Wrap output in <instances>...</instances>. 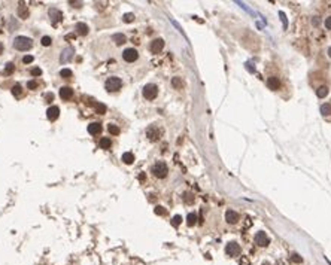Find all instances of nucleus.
I'll list each match as a JSON object with an SVG mask.
<instances>
[{
  "label": "nucleus",
  "instance_id": "nucleus-1",
  "mask_svg": "<svg viewBox=\"0 0 331 265\" xmlns=\"http://www.w3.org/2000/svg\"><path fill=\"white\" fill-rule=\"evenodd\" d=\"M32 46H33V40L30 37H26V36H18L14 40V48L18 51H27Z\"/></svg>",
  "mask_w": 331,
  "mask_h": 265
},
{
  "label": "nucleus",
  "instance_id": "nucleus-2",
  "mask_svg": "<svg viewBox=\"0 0 331 265\" xmlns=\"http://www.w3.org/2000/svg\"><path fill=\"white\" fill-rule=\"evenodd\" d=\"M151 171L154 173L155 177L164 179V177L167 176V173H169V167H167V164L164 163V161H157V163L152 165V170Z\"/></svg>",
  "mask_w": 331,
  "mask_h": 265
},
{
  "label": "nucleus",
  "instance_id": "nucleus-3",
  "mask_svg": "<svg viewBox=\"0 0 331 265\" xmlns=\"http://www.w3.org/2000/svg\"><path fill=\"white\" fill-rule=\"evenodd\" d=\"M121 86H122V81H121L119 77H117V76L108 77V81L104 82V88H106L109 93H115V91H118Z\"/></svg>",
  "mask_w": 331,
  "mask_h": 265
},
{
  "label": "nucleus",
  "instance_id": "nucleus-4",
  "mask_svg": "<svg viewBox=\"0 0 331 265\" xmlns=\"http://www.w3.org/2000/svg\"><path fill=\"white\" fill-rule=\"evenodd\" d=\"M158 94V86L155 84H148L143 86V97L146 100H154Z\"/></svg>",
  "mask_w": 331,
  "mask_h": 265
},
{
  "label": "nucleus",
  "instance_id": "nucleus-5",
  "mask_svg": "<svg viewBox=\"0 0 331 265\" xmlns=\"http://www.w3.org/2000/svg\"><path fill=\"white\" fill-rule=\"evenodd\" d=\"M146 137H148L151 142H157V140H160V137H161V130L158 128L157 125H149V127L146 128Z\"/></svg>",
  "mask_w": 331,
  "mask_h": 265
},
{
  "label": "nucleus",
  "instance_id": "nucleus-6",
  "mask_svg": "<svg viewBox=\"0 0 331 265\" xmlns=\"http://www.w3.org/2000/svg\"><path fill=\"white\" fill-rule=\"evenodd\" d=\"M122 58L127 63H133V61H136L139 58V52L134 48H127L125 51L122 52Z\"/></svg>",
  "mask_w": 331,
  "mask_h": 265
},
{
  "label": "nucleus",
  "instance_id": "nucleus-7",
  "mask_svg": "<svg viewBox=\"0 0 331 265\" xmlns=\"http://www.w3.org/2000/svg\"><path fill=\"white\" fill-rule=\"evenodd\" d=\"M48 14H49V18H51V21H52V24H54V26H55L57 23H60V21H63V18H64L63 12H61L60 9H57V8H49Z\"/></svg>",
  "mask_w": 331,
  "mask_h": 265
},
{
  "label": "nucleus",
  "instance_id": "nucleus-8",
  "mask_svg": "<svg viewBox=\"0 0 331 265\" xmlns=\"http://www.w3.org/2000/svg\"><path fill=\"white\" fill-rule=\"evenodd\" d=\"M240 252H242L240 246H239L237 243H234V241L228 243L227 247H225V253H227L228 256H237V255H240Z\"/></svg>",
  "mask_w": 331,
  "mask_h": 265
},
{
  "label": "nucleus",
  "instance_id": "nucleus-9",
  "mask_svg": "<svg viewBox=\"0 0 331 265\" xmlns=\"http://www.w3.org/2000/svg\"><path fill=\"white\" fill-rule=\"evenodd\" d=\"M255 243H257L258 246H261V247H265V246H269L270 238L267 237V234H265V232L260 231L257 235H255Z\"/></svg>",
  "mask_w": 331,
  "mask_h": 265
},
{
  "label": "nucleus",
  "instance_id": "nucleus-10",
  "mask_svg": "<svg viewBox=\"0 0 331 265\" xmlns=\"http://www.w3.org/2000/svg\"><path fill=\"white\" fill-rule=\"evenodd\" d=\"M73 54H75V49H73L72 46H69V48H66V49H63L61 55H60V61H61V63H69V61L72 60Z\"/></svg>",
  "mask_w": 331,
  "mask_h": 265
},
{
  "label": "nucleus",
  "instance_id": "nucleus-11",
  "mask_svg": "<svg viewBox=\"0 0 331 265\" xmlns=\"http://www.w3.org/2000/svg\"><path fill=\"white\" fill-rule=\"evenodd\" d=\"M151 52L152 54H160V52L163 51V48H164V40L163 39H155V40H152L151 42Z\"/></svg>",
  "mask_w": 331,
  "mask_h": 265
},
{
  "label": "nucleus",
  "instance_id": "nucleus-12",
  "mask_svg": "<svg viewBox=\"0 0 331 265\" xmlns=\"http://www.w3.org/2000/svg\"><path fill=\"white\" fill-rule=\"evenodd\" d=\"M60 97H61V100H70L73 97V89L70 86H61L60 88Z\"/></svg>",
  "mask_w": 331,
  "mask_h": 265
},
{
  "label": "nucleus",
  "instance_id": "nucleus-13",
  "mask_svg": "<svg viewBox=\"0 0 331 265\" xmlns=\"http://www.w3.org/2000/svg\"><path fill=\"white\" fill-rule=\"evenodd\" d=\"M60 116V109L57 106H51L48 110H46V118L49 121H57Z\"/></svg>",
  "mask_w": 331,
  "mask_h": 265
},
{
  "label": "nucleus",
  "instance_id": "nucleus-14",
  "mask_svg": "<svg viewBox=\"0 0 331 265\" xmlns=\"http://www.w3.org/2000/svg\"><path fill=\"white\" fill-rule=\"evenodd\" d=\"M267 85H269V88H270V89H273V91H276V89H279V88H280V85H282V82H280V79H279V77L273 76V77H270V79L267 81Z\"/></svg>",
  "mask_w": 331,
  "mask_h": 265
},
{
  "label": "nucleus",
  "instance_id": "nucleus-15",
  "mask_svg": "<svg viewBox=\"0 0 331 265\" xmlns=\"http://www.w3.org/2000/svg\"><path fill=\"white\" fill-rule=\"evenodd\" d=\"M225 221L228 223H237L239 221V214L234 210H227L225 212Z\"/></svg>",
  "mask_w": 331,
  "mask_h": 265
},
{
  "label": "nucleus",
  "instance_id": "nucleus-16",
  "mask_svg": "<svg viewBox=\"0 0 331 265\" xmlns=\"http://www.w3.org/2000/svg\"><path fill=\"white\" fill-rule=\"evenodd\" d=\"M75 30H76V33L79 36H87L88 31H90V28H88V26L85 23H78L76 26H75Z\"/></svg>",
  "mask_w": 331,
  "mask_h": 265
},
{
  "label": "nucleus",
  "instance_id": "nucleus-17",
  "mask_svg": "<svg viewBox=\"0 0 331 265\" xmlns=\"http://www.w3.org/2000/svg\"><path fill=\"white\" fill-rule=\"evenodd\" d=\"M88 133L90 134H100L102 133V124L100 122H93L88 125Z\"/></svg>",
  "mask_w": 331,
  "mask_h": 265
},
{
  "label": "nucleus",
  "instance_id": "nucleus-18",
  "mask_svg": "<svg viewBox=\"0 0 331 265\" xmlns=\"http://www.w3.org/2000/svg\"><path fill=\"white\" fill-rule=\"evenodd\" d=\"M112 40L117 43V45H122V43L127 42V37H125L122 33H117V34H113V36H112Z\"/></svg>",
  "mask_w": 331,
  "mask_h": 265
},
{
  "label": "nucleus",
  "instance_id": "nucleus-19",
  "mask_svg": "<svg viewBox=\"0 0 331 265\" xmlns=\"http://www.w3.org/2000/svg\"><path fill=\"white\" fill-rule=\"evenodd\" d=\"M18 17L21 18V19H26V18H28V9H27V6H24L23 3L18 6Z\"/></svg>",
  "mask_w": 331,
  "mask_h": 265
},
{
  "label": "nucleus",
  "instance_id": "nucleus-20",
  "mask_svg": "<svg viewBox=\"0 0 331 265\" xmlns=\"http://www.w3.org/2000/svg\"><path fill=\"white\" fill-rule=\"evenodd\" d=\"M122 163L125 164H133L134 163V155L131 154V152H125V154H122Z\"/></svg>",
  "mask_w": 331,
  "mask_h": 265
},
{
  "label": "nucleus",
  "instance_id": "nucleus-21",
  "mask_svg": "<svg viewBox=\"0 0 331 265\" xmlns=\"http://www.w3.org/2000/svg\"><path fill=\"white\" fill-rule=\"evenodd\" d=\"M110 146H112V142H110L109 137H102L100 139V147L102 149H109Z\"/></svg>",
  "mask_w": 331,
  "mask_h": 265
},
{
  "label": "nucleus",
  "instance_id": "nucleus-22",
  "mask_svg": "<svg viewBox=\"0 0 331 265\" xmlns=\"http://www.w3.org/2000/svg\"><path fill=\"white\" fill-rule=\"evenodd\" d=\"M172 85L175 86L176 89H182V88H184V82H182L180 77H173V79H172Z\"/></svg>",
  "mask_w": 331,
  "mask_h": 265
},
{
  "label": "nucleus",
  "instance_id": "nucleus-23",
  "mask_svg": "<svg viewBox=\"0 0 331 265\" xmlns=\"http://www.w3.org/2000/svg\"><path fill=\"white\" fill-rule=\"evenodd\" d=\"M108 131H109L110 134H113V136H118L119 133H121L119 127H117L115 124H109V125H108Z\"/></svg>",
  "mask_w": 331,
  "mask_h": 265
},
{
  "label": "nucleus",
  "instance_id": "nucleus-24",
  "mask_svg": "<svg viewBox=\"0 0 331 265\" xmlns=\"http://www.w3.org/2000/svg\"><path fill=\"white\" fill-rule=\"evenodd\" d=\"M316 95L319 97V98H324V97H327L328 95V88L327 86H321V88H318V91H316Z\"/></svg>",
  "mask_w": 331,
  "mask_h": 265
},
{
  "label": "nucleus",
  "instance_id": "nucleus-25",
  "mask_svg": "<svg viewBox=\"0 0 331 265\" xmlns=\"http://www.w3.org/2000/svg\"><path fill=\"white\" fill-rule=\"evenodd\" d=\"M195 222H197V214H195V213H189L187 216L188 226H193V225H195Z\"/></svg>",
  "mask_w": 331,
  "mask_h": 265
},
{
  "label": "nucleus",
  "instance_id": "nucleus-26",
  "mask_svg": "<svg viewBox=\"0 0 331 265\" xmlns=\"http://www.w3.org/2000/svg\"><path fill=\"white\" fill-rule=\"evenodd\" d=\"M94 109H95V112H97V113H100V115H104V113H106V106H104V104H102V103H97V104H94Z\"/></svg>",
  "mask_w": 331,
  "mask_h": 265
},
{
  "label": "nucleus",
  "instance_id": "nucleus-27",
  "mask_svg": "<svg viewBox=\"0 0 331 265\" xmlns=\"http://www.w3.org/2000/svg\"><path fill=\"white\" fill-rule=\"evenodd\" d=\"M321 113H322L324 116L330 115V113H331V104H328V103L322 104V106H321Z\"/></svg>",
  "mask_w": 331,
  "mask_h": 265
},
{
  "label": "nucleus",
  "instance_id": "nucleus-28",
  "mask_svg": "<svg viewBox=\"0 0 331 265\" xmlns=\"http://www.w3.org/2000/svg\"><path fill=\"white\" fill-rule=\"evenodd\" d=\"M72 75H73V73H72V70H70V68H63V70L60 72V76L64 77V79H70Z\"/></svg>",
  "mask_w": 331,
  "mask_h": 265
},
{
  "label": "nucleus",
  "instance_id": "nucleus-29",
  "mask_svg": "<svg viewBox=\"0 0 331 265\" xmlns=\"http://www.w3.org/2000/svg\"><path fill=\"white\" fill-rule=\"evenodd\" d=\"M12 94L15 95V97H21V94H23V88H21V85H14V88H12Z\"/></svg>",
  "mask_w": 331,
  "mask_h": 265
},
{
  "label": "nucleus",
  "instance_id": "nucleus-30",
  "mask_svg": "<svg viewBox=\"0 0 331 265\" xmlns=\"http://www.w3.org/2000/svg\"><path fill=\"white\" fill-rule=\"evenodd\" d=\"M14 70H15V66H14V64H12V63H8V64H6V67H5V75H12V73H14Z\"/></svg>",
  "mask_w": 331,
  "mask_h": 265
},
{
  "label": "nucleus",
  "instance_id": "nucleus-31",
  "mask_svg": "<svg viewBox=\"0 0 331 265\" xmlns=\"http://www.w3.org/2000/svg\"><path fill=\"white\" fill-rule=\"evenodd\" d=\"M154 212H155V214H158V216H164V214L167 213V210H166L164 207H161V205H157Z\"/></svg>",
  "mask_w": 331,
  "mask_h": 265
},
{
  "label": "nucleus",
  "instance_id": "nucleus-32",
  "mask_svg": "<svg viewBox=\"0 0 331 265\" xmlns=\"http://www.w3.org/2000/svg\"><path fill=\"white\" fill-rule=\"evenodd\" d=\"M279 17H280L282 24H283V28H288V19H286V17H285V14H283V12H279Z\"/></svg>",
  "mask_w": 331,
  "mask_h": 265
},
{
  "label": "nucleus",
  "instance_id": "nucleus-33",
  "mask_svg": "<svg viewBox=\"0 0 331 265\" xmlns=\"http://www.w3.org/2000/svg\"><path fill=\"white\" fill-rule=\"evenodd\" d=\"M184 201L188 203V204H191V203L194 201V198H193V195H191L189 192H185V194H184Z\"/></svg>",
  "mask_w": 331,
  "mask_h": 265
},
{
  "label": "nucleus",
  "instance_id": "nucleus-34",
  "mask_svg": "<svg viewBox=\"0 0 331 265\" xmlns=\"http://www.w3.org/2000/svg\"><path fill=\"white\" fill-rule=\"evenodd\" d=\"M182 222V216H179V214H176L173 219H172V223H173V226H179V223Z\"/></svg>",
  "mask_w": 331,
  "mask_h": 265
},
{
  "label": "nucleus",
  "instance_id": "nucleus-35",
  "mask_svg": "<svg viewBox=\"0 0 331 265\" xmlns=\"http://www.w3.org/2000/svg\"><path fill=\"white\" fill-rule=\"evenodd\" d=\"M51 43H52V39L49 37V36H43L42 37V45L43 46H49Z\"/></svg>",
  "mask_w": 331,
  "mask_h": 265
},
{
  "label": "nucleus",
  "instance_id": "nucleus-36",
  "mask_svg": "<svg viewBox=\"0 0 331 265\" xmlns=\"http://www.w3.org/2000/svg\"><path fill=\"white\" fill-rule=\"evenodd\" d=\"M122 19H124L125 23H131V21L134 19V15H133V14H125V15L122 17Z\"/></svg>",
  "mask_w": 331,
  "mask_h": 265
},
{
  "label": "nucleus",
  "instance_id": "nucleus-37",
  "mask_svg": "<svg viewBox=\"0 0 331 265\" xmlns=\"http://www.w3.org/2000/svg\"><path fill=\"white\" fill-rule=\"evenodd\" d=\"M30 73H32L33 76H40V75H42V70H40V68H39V67H33V68H32V72H30Z\"/></svg>",
  "mask_w": 331,
  "mask_h": 265
},
{
  "label": "nucleus",
  "instance_id": "nucleus-38",
  "mask_svg": "<svg viewBox=\"0 0 331 265\" xmlns=\"http://www.w3.org/2000/svg\"><path fill=\"white\" fill-rule=\"evenodd\" d=\"M27 88H28V89H36V88H37V82H36V81H30V82L27 84Z\"/></svg>",
  "mask_w": 331,
  "mask_h": 265
},
{
  "label": "nucleus",
  "instance_id": "nucleus-39",
  "mask_svg": "<svg viewBox=\"0 0 331 265\" xmlns=\"http://www.w3.org/2000/svg\"><path fill=\"white\" fill-rule=\"evenodd\" d=\"M32 61H33V57H32V55H26V57L23 58V63H24V64H30Z\"/></svg>",
  "mask_w": 331,
  "mask_h": 265
},
{
  "label": "nucleus",
  "instance_id": "nucleus-40",
  "mask_svg": "<svg viewBox=\"0 0 331 265\" xmlns=\"http://www.w3.org/2000/svg\"><path fill=\"white\" fill-rule=\"evenodd\" d=\"M45 100H46L48 103H51L52 100H54V94H52V93H48V94L45 95Z\"/></svg>",
  "mask_w": 331,
  "mask_h": 265
},
{
  "label": "nucleus",
  "instance_id": "nucleus-41",
  "mask_svg": "<svg viewBox=\"0 0 331 265\" xmlns=\"http://www.w3.org/2000/svg\"><path fill=\"white\" fill-rule=\"evenodd\" d=\"M312 24H313L315 27H318V26H319V24H321V19H319V18H318V17H315L313 19H312Z\"/></svg>",
  "mask_w": 331,
  "mask_h": 265
},
{
  "label": "nucleus",
  "instance_id": "nucleus-42",
  "mask_svg": "<svg viewBox=\"0 0 331 265\" xmlns=\"http://www.w3.org/2000/svg\"><path fill=\"white\" fill-rule=\"evenodd\" d=\"M292 261H294V262H298V264H300V262H303V259L298 256V255H295V253L292 255Z\"/></svg>",
  "mask_w": 331,
  "mask_h": 265
},
{
  "label": "nucleus",
  "instance_id": "nucleus-43",
  "mask_svg": "<svg viewBox=\"0 0 331 265\" xmlns=\"http://www.w3.org/2000/svg\"><path fill=\"white\" fill-rule=\"evenodd\" d=\"M325 27H327L328 30H331V17H328L325 19Z\"/></svg>",
  "mask_w": 331,
  "mask_h": 265
},
{
  "label": "nucleus",
  "instance_id": "nucleus-44",
  "mask_svg": "<svg viewBox=\"0 0 331 265\" xmlns=\"http://www.w3.org/2000/svg\"><path fill=\"white\" fill-rule=\"evenodd\" d=\"M246 67H249V70H251V72H254L255 68L252 67V64H251V63H249V64H246Z\"/></svg>",
  "mask_w": 331,
  "mask_h": 265
},
{
  "label": "nucleus",
  "instance_id": "nucleus-45",
  "mask_svg": "<svg viewBox=\"0 0 331 265\" xmlns=\"http://www.w3.org/2000/svg\"><path fill=\"white\" fill-rule=\"evenodd\" d=\"M3 49H5V46H3V43L0 42V54H3Z\"/></svg>",
  "mask_w": 331,
  "mask_h": 265
},
{
  "label": "nucleus",
  "instance_id": "nucleus-46",
  "mask_svg": "<svg viewBox=\"0 0 331 265\" xmlns=\"http://www.w3.org/2000/svg\"><path fill=\"white\" fill-rule=\"evenodd\" d=\"M328 57H330V58H331V46H330V48H328Z\"/></svg>",
  "mask_w": 331,
  "mask_h": 265
},
{
  "label": "nucleus",
  "instance_id": "nucleus-47",
  "mask_svg": "<svg viewBox=\"0 0 331 265\" xmlns=\"http://www.w3.org/2000/svg\"><path fill=\"white\" fill-rule=\"evenodd\" d=\"M0 33H2V31H0Z\"/></svg>",
  "mask_w": 331,
  "mask_h": 265
}]
</instances>
